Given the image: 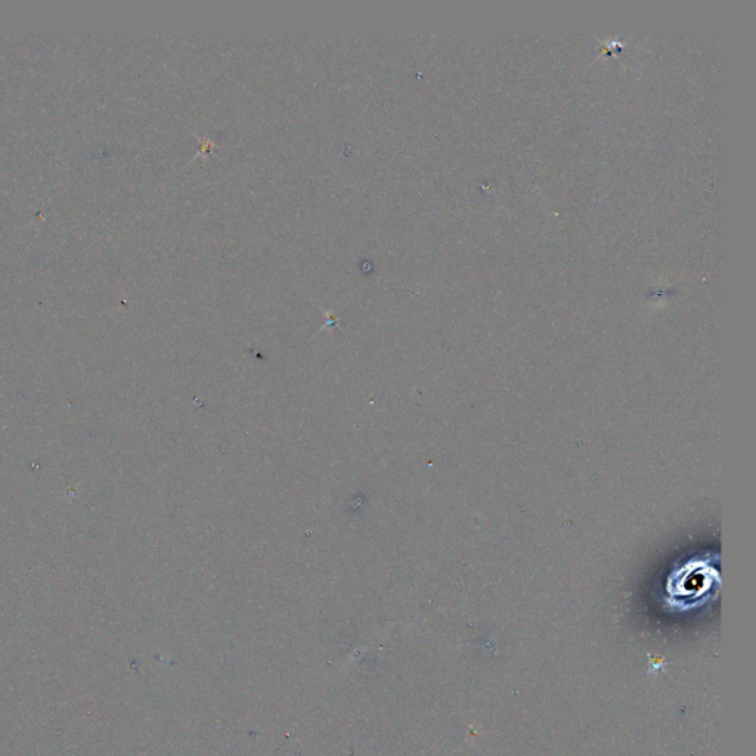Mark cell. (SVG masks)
Returning <instances> with one entry per match:
<instances>
[{
  "label": "cell",
  "mask_w": 756,
  "mask_h": 756,
  "mask_svg": "<svg viewBox=\"0 0 756 756\" xmlns=\"http://www.w3.org/2000/svg\"><path fill=\"white\" fill-rule=\"evenodd\" d=\"M717 578V572L711 566L692 560L675 575V579L672 578V596L675 594L687 600L702 599Z\"/></svg>",
  "instance_id": "obj_1"
}]
</instances>
